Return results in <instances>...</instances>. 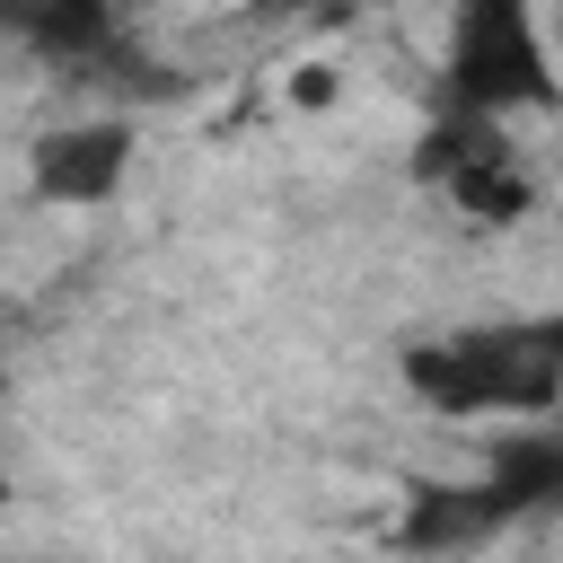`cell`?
I'll return each mask as SVG.
<instances>
[{
	"instance_id": "obj_1",
	"label": "cell",
	"mask_w": 563,
	"mask_h": 563,
	"mask_svg": "<svg viewBox=\"0 0 563 563\" xmlns=\"http://www.w3.org/2000/svg\"><path fill=\"white\" fill-rule=\"evenodd\" d=\"M396 378L440 422H501V431L545 422V413H563V308L413 334L396 352Z\"/></svg>"
},
{
	"instance_id": "obj_2",
	"label": "cell",
	"mask_w": 563,
	"mask_h": 563,
	"mask_svg": "<svg viewBox=\"0 0 563 563\" xmlns=\"http://www.w3.org/2000/svg\"><path fill=\"white\" fill-rule=\"evenodd\" d=\"M554 35H545V0H457L449 9V44H440V88L431 106L449 114H545L563 106V70H554Z\"/></svg>"
},
{
	"instance_id": "obj_3",
	"label": "cell",
	"mask_w": 563,
	"mask_h": 563,
	"mask_svg": "<svg viewBox=\"0 0 563 563\" xmlns=\"http://www.w3.org/2000/svg\"><path fill=\"white\" fill-rule=\"evenodd\" d=\"M413 185L449 194V211L475 220V229H519V220L537 211V176H528L519 141H510L501 123L449 114V106H431V123H422V141H413Z\"/></svg>"
},
{
	"instance_id": "obj_4",
	"label": "cell",
	"mask_w": 563,
	"mask_h": 563,
	"mask_svg": "<svg viewBox=\"0 0 563 563\" xmlns=\"http://www.w3.org/2000/svg\"><path fill=\"white\" fill-rule=\"evenodd\" d=\"M0 26L18 53H35L44 70L79 79V88H123V97H167L158 62L132 44L114 0H0Z\"/></svg>"
},
{
	"instance_id": "obj_5",
	"label": "cell",
	"mask_w": 563,
	"mask_h": 563,
	"mask_svg": "<svg viewBox=\"0 0 563 563\" xmlns=\"http://www.w3.org/2000/svg\"><path fill=\"white\" fill-rule=\"evenodd\" d=\"M132 150H141L132 114H88V123H62V132H44V141L26 150V185H35V202L97 211V202H114V194H123Z\"/></svg>"
},
{
	"instance_id": "obj_6",
	"label": "cell",
	"mask_w": 563,
	"mask_h": 563,
	"mask_svg": "<svg viewBox=\"0 0 563 563\" xmlns=\"http://www.w3.org/2000/svg\"><path fill=\"white\" fill-rule=\"evenodd\" d=\"M475 475H484V493H493V510H501L510 528L537 519V510H563V413L493 431V449H484Z\"/></svg>"
},
{
	"instance_id": "obj_7",
	"label": "cell",
	"mask_w": 563,
	"mask_h": 563,
	"mask_svg": "<svg viewBox=\"0 0 563 563\" xmlns=\"http://www.w3.org/2000/svg\"><path fill=\"white\" fill-rule=\"evenodd\" d=\"M246 18L255 26H334V18H352V0H246Z\"/></svg>"
},
{
	"instance_id": "obj_8",
	"label": "cell",
	"mask_w": 563,
	"mask_h": 563,
	"mask_svg": "<svg viewBox=\"0 0 563 563\" xmlns=\"http://www.w3.org/2000/svg\"><path fill=\"white\" fill-rule=\"evenodd\" d=\"M290 97H299V106H325V97H334V79H325V70H317V62H308V70H299V79H290Z\"/></svg>"
},
{
	"instance_id": "obj_9",
	"label": "cell",
	"mask_w": 563,
	"mask_h": 563,
	"mask_svg": "<svg viewBox=\"0 0 563 563\" xmlns=\"http://www.w3.org/2000/svg\"><path fill=\"white\" fill-rule=\"evenodd\" d=\"M545 35H554V53H563V0H545Z\"/></svg>"
}]
</instances>
